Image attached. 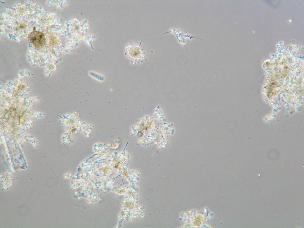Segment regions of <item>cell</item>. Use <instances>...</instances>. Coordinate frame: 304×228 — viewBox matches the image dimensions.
<instances>
[{
	"mask_svg": "<svg viewBox=\"0 0 304 228\" xmlns=\"http://www.w3.org/2000/svg\"><path fill=\"white\" fill-rule=\"evenodd\" d=\"M126 53L131 60L135 62L141 61L145 56L144 53L140 46L133 44L127 45Z\"/></svg>",
	"mask_w": 304,
	"mask_h": 228,
	"instance_id": "1",
	"label": "cell"
},
{
	"mask_svg": "<svg viewBox=\"0 0 304 228\" xmlns=\"http://www.w3.org/2000/svg\"><path fill=\"white\" fill-rule=\"evenodd\" d=\"M28 40L31 45L34 48L39 49L45 44V38L44 34L37 31H33L28 36Z\"/></svg>",
	"mask_w": 304,
	"mask_h": 228,
	"instance_id": "2",
	"label": "cell"
}]
</instances>
